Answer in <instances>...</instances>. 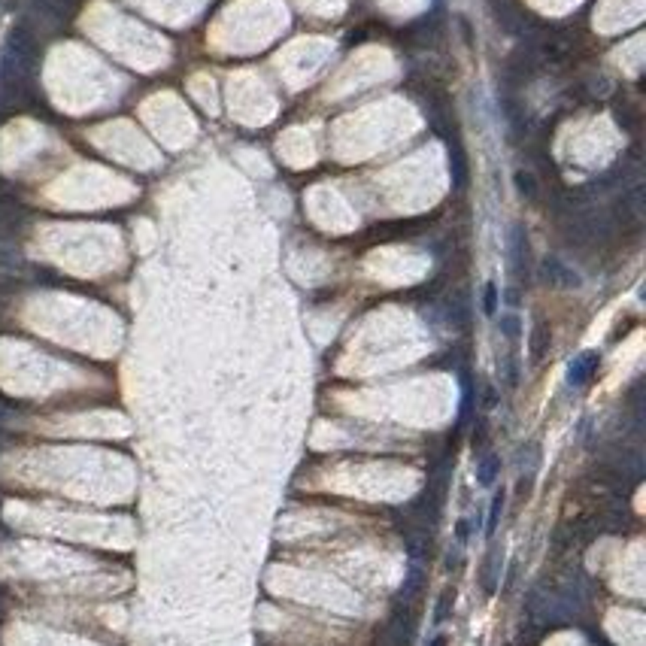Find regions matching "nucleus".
Returning <instances> with one entry per match:
<instances>
[{"label": "nucleus", "mask_w": 646, "mask_h": 646, "mask_svg": "<svg viewBox=\"0 0 646 646\" xmlns=\"http://www.w3.org/2000/svg\"><path fill=\"white\" fill-rule=\"evenodd\" d=\"M601 364V355L598 352H582L571 361V367H567V383L573 385V389H580V385H586L589 379L595 376V370H598Z\"/></svg>", "instance_id": "f257e3e1"}, {"label": "nucleus", "mask_w": 646, "mask_h": 646, "mask_svg": "<svg viewBox=\"0 0 646 646\" xmlns=\"http://www.w3.org/2000/svg\"><path fill=\"white\" fill-rule=\"evenodd\" d=\"M550 346H552V328L546 325V322H537L534 331L528 337V352H531V361L540 364L546 355H550Z\"/></svg>", "instance_id": "f03ea898"}, {"label": "nucleus", "mask_w": 646, "mask_h": 646, "mask_svg": "<svg viewBox=\"0 0 646 646\" xmlns=\"http://www.w3.org/2000/svg\"><path fill=\"white\" fill-rule=\"evenodd\" d=\"M543 273L550 276V283H556V285H567V289H577V285H580V276L571 268H565L558 258H546V261H543Z\"/></svg>", "instance_id": "7ed1b4c3"}, {"label": "nucleus", "mask_w": 646, "mask_h": 646, "mask_svg": "<svg viewBox=\"0 0 646 646\" xmlns=\"http://www.w3.org/2000/svg\"><path fill=\"white\" fill-rule=\"evenodd\" d=\"M513 270H516V276H525V270H528V237H525L522 224L513 228Z\"/></svg>", "instance_id": "20e7f679"}, {"label": "nucleus", "mask_w": 646, "mask_h": 646, "mask_svg": "<svg viewBox=\"0 0 646 646\" xmlns=\"http://www.w3.org/2000/svg\"><path fill=\"white\" fill-rule=\"evenodd\" d=\"M498 476H501V458L498 455H486L482 461H476V486H495Z\"/></svg>", "instance_id": "39448f33"}, {"label": "nucleus", "mask_w": 646, "mask_h": 646, "mask_svg": "<svg viewBox=\"0 0 646 646\" xmlns=\"http://www.w3.org/2000/svg\"><path fill=\"white\" fill-rule=\"evenodd\" d=\"M516 188H519V194H522V198H528V201L537 198V182H534V177H531V173L516 170Z\"/></svg>", "instance_id": "423d86ee"}, {"label": "nucleus", "mask_w": 646, "mask_h": 646, "mask_svg": "<svg viewBox=\"0 0 646 646\" xmlns=\"http://www.w3.org/2000/svg\"><path fill=\"white\" fill-rule=\"evenodd\" d=\"M504 491H498L495 498H491V510H489V525H486V534L491 537L495 534V528H498V519H501V513H504Z\"/></svg>", "instance_id": "0eeeda50"}, {"label": "nucleus", "mask_w": 646, "mask_h": 646, "mask_svg": "<svg viewBox=\"0 0 646 646\" xmlns=\"http://www.w3.org/2000/svg\"><path fill=\"white\" fill-rule=\"evenodd\" d=\"M498 298H501L498 285H495V283H486V289H482V313H486V315H495V313H498Z\"/></svg>", "instance_id": "6e6552de"}, {"label": "nucleus", "mask_w": 646, "mask_h": 646, "mask_svg": "<svg viewBox=\"0 0 646 646\" xmlns=\"http://www.w3.org/2000/svg\"><path fill=\"white\" fill-rule=\"evenodd\" d=\"M501 331H504V337H507V340H519V331H522V322H519V315H513V313L501 315Z\"/></svg>", "instance_id": "1a4fd4ad"}, {"label": "nucleus", "mask_w": 646, "mask_h": 646, "mask_svg": "<svg viewBox=\"0 0 646 646\" xmlns=\"http://www.w3.org/2000/svg\"><path fill=\"white\" fill-rule=\"evenodd\" d=\"M455 601V592L452 589H446L443 595H440V601H437V613H434V622H443L446 616H449V604Z\"/></svg>", "instance_id": "9d476101"}, {"label": "nucleus", "mask_w": 646, "mask_h": 646, "mask_svg": "<svg viewBox=\"0 0 646 646\" xmlns=\"http://www.w3.org/2000/svg\"><path fill=\"white\" fill-rule=\"evenodd\" d=\"M455 537H458V543H467V537H470V522H467V519H458V525H455Z\"/></svg>", "instance_id": "9b49d317"}, {"label": "nucleus", "mask_w": 646, "mask_h": 646, "mask_svg": "<svg viewBox=\"0 0 646 646\" xmlns=\"http://www.w3.org/2000/svg\"><path fill=\"white\" fill-rule=\"evenodd\" d=\"M428 646H446V637H443V634L431 637V641H428Z\"/></svg>", "instance_id": "f8f14e48"}]
</instances>
